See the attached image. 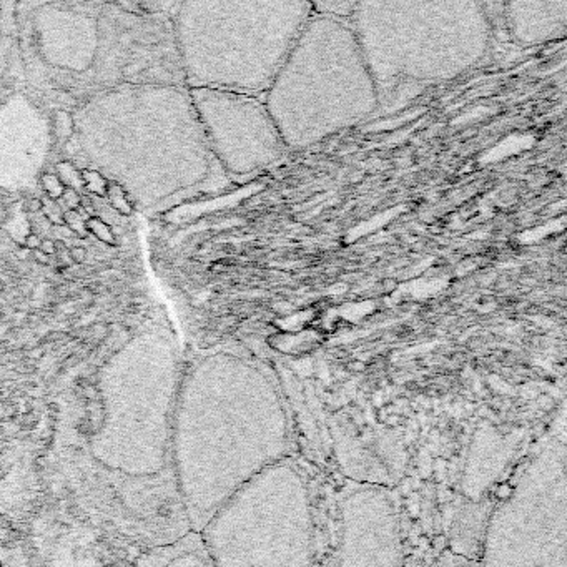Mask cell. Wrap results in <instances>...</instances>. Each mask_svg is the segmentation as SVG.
<instances>
[{"mask_svg":"<svg viewBox=\"0 0 567 567\" xmlns=\"http://www.w3.org/2000/svg\"><path fill=\"white\" fill-rule=\"evenodd\" d=\"M293 446L283 389L260 361L218 349L185 366L170 439V462L195 532Z\"/></svg>","mask_w":567,"mask_h":567,"instance_id":"1","label":"cell"},{"mask_svg":"<svg viewBox=\"0 0 567 567\" xmlns=\"http://www.w3.org/2000/svg\"><path fill=\"white\" fill-rule=\"evenodd\" d=\"M72 118L85 168L122 188L135 211L165 213L231 183L210 150L186 85L118 83L90 97Z\"/></svg>","mask_w":567,"mask_h":567,"instance_id":"2","label":"cell"},{"mask_svg":"<svg viewBox=\"0 0 567 567\" xmlns=\"http://www.w3.org/2000/svg\"><path fill=\"white\" fill-rule=\"evenodd\" d=\"M380 107L401 91L444 83L488 55L492 24L476 0H363L349 20Z\"/></svg>","mask_w":567,"mask_h":567,"instance_id":"3","label":"cell"},{"mask_svg":"<svg viewBox=\"0 0 567 567\" xmlns=\"http://www.w3.org/2000/svg\"><path fill=\"white\" fill-rule=\"evenodd\" d=\"M183 371L178 341L165 321L141 326L108 358L99 374L102 419L90 441L102 466L128 478L165 471Z\"/></svg>","mask_w":567,"mask_h":567,"instance_id":"4","label":"cell"},{"mask_svg":"<svg viewBox=\"0 0 567 567\" xmlns=\"http://www.w3.org/2000/svg\"><path fill=\"white\" fill-rule=\"evenodd\" d=\"M311 14L305 0L173 4L171 24L186 87L263 97Z\"/></svg>","mask_w":567,"mask_h":567,"instance_id":"5","label":"cell"},{"mask_svg":"<svg viewBox=\"0 0 567 567\" xmlns=\"http://www.w3.org/2000/svg\"><path fill=\"white\" fill-rule=\"evenodd\" d=\"M263 102L288 150H305L380 110V95L348 20L311 14Z\"/></svg>","mask_w":567,"mask_h":567,"instance_id":"6","label":"cell"},{"mask_svg":"<svg viewBox=\"0 0 567 567\" xmlns=\"http://www.w3.org/2000/svg\"><path fill=\"white\" fill-rule=\"evenodd\" d=\"M316 532L311 489L288 457L234 492L197 534L213 567H314Z\"/></svg>","mask_w":567,"mask_h":567,"instance_id":"7","label":"cell"},{"mask_svg":"<svg viewBox=\"0 0 567 567\" xmlns=\"http://www.w3.org/2000/svg\"><path fill=\"white\" fill-rule=\"evenodd\" d=\"M478 567H567V446L542 439L506 496L488 512Z\"/></svg>","mask_w":567,"mask_h":567,"instance_id":"8","label":"cell"},{"mask_svg":"<svg viewBox=\"0 0 567 567\" xmlns=\"http://www.w3.org/2000/svg\"><path fill=\"white\" fill-rule=\"evenodd\" d=\"M396 496L380 484L340 486L328 512V536L314 567H404Z\"/></svg>","mask_w":567,"mask_h":567,"instance_id":"9","label":"cell"},{"mask_svg":"<svg viewBox=\"0 0 567 567\" xmlns=\"http://www.w3.org/2000/svg\"><path fill=\"white\" fill-rule=\"evenodd\" d=\"M188 90L210 150L230 180L271 167L288 152L263 97L210 88Z\"/></svg>","mask_w":567,"mask_h":567,"instance_id":"10","label":"cell"},{"mask_svg":"<svg viewBox=\"0 0 567 567\" xmlns=\"http://www.w3.org/2000/svg\"><path fill=\"white\" fill-rule=\"evenodd\" d=\"M52 141L50 120L24 93L0 102V188L24 192L38 183Z\"/></svg>","mask_w":567,"mask_h":567,"instance_id":"11","label":"cell"},{"mask_svg":"<svg viewBox=\"0 0 567 567\" xmlns=\"http://www.w3.org/2000/svg\"><path fill=\"white\" fill-rule=\"evenodd\" d=\"M80 4H37L32 15L40 55L49 65L85 72L93 65L100 47L99 20Z\"/></svg>","mask_w":567,"mask_h":567,"instance_id":"12","label":"cell"},{"mask_svg":"<svg viewBox=\"0 0 567 567\" xmlns=\"http://www.w3.org/2000/svg\"><path fill=\"white\" fill-rule=\"evenodd\" d=\"M502 20L519 47H539L567 33V0H511L502 4Z\"/></svg>","mask_w":567,"mask_h":567,"instance_id":"13","label":"cell"},{"mask_svg":"<svg viewBox=\"0 0 567 567\" xmlns=\"http://www.w3.org/2000/svg\"><path fill=\"white\" fill-rule=\"evenodd\" d=\"M163 567H213L210 562L208 555H206L205 549L198 541H195L190 546L181 547L178 552H175L171 557L165 562Z\"/></svg>","mask_w":567,"mask_h":567,"instance_id":"14","label":"cell"},{"mask_svg":"<svg viewBox=\"0 0 567 567\" xmlns=\"http://www.w3.org/2000/svg\"><path fill=\"white\" fill-rule=\"evenodd\" d=\"M358 2H348V0H335V2H311L313 14L333 17L340 20H351V17L356 10Z\"/></svg>","mask_w":567,"mask_h":567,"instance_id":"15","label":"cell"},{"mask_svg":"<svg viewBox=\"0 0 567 567\" xmlns=\"http://www.w3.org/2000/svg\"><path fill=\"white\" fill-rule=\"evenodd\" d=\"M55 175L59 176L62 185L65 188H72V190L80 192L83 188L82 183V170H78L72 162H59L55 165Z\"/></svg>","mask_w":567,"mask_h":567,"instance_id":"16","label":"cell"},{"mask_svg":"<svg viewBox=\"0 0 567 567\" xmlns=\"http://www.w3.org/2000/svg\"><path fill=\"white\" fill-rule=\"evenodd\" d=\"M105 198L108 200V203L113 206V210L120 215L128 216L135 211L133 205H131L130 198H128V195L125 193L118 185H115V183H108Z\"/></svg>","mask_w":567,"mask_h":567,"instance_id":"17","label":"cell"},{"mask_svg":"<svg viewBox=\"0 0 567 567\" xmlns=\"http://www.w3.org/2000/svg\"><path fill=\"white\" fill-rule=\"evenodd\" d=\"M50 127H52V135L55 136L57 140H72L73 136V118L72 113L59 110L54 113V117L50 120Z\"/></svg>","mask_w":567,"mask_h":567,"instance_id":"18","label":"cell"},{"mask_svg":"<svg viewBox=\"0 0 567 567\" xmlns=\"http://www.w3.org/2000/svg\"><path fill=\"white\" fill-rule=\"evenodd\" d=\"M83 213H85V210L82 206H78L77 210H67L64 213V225H67L68 230L78 234V237H87L88 234L87 231L88 216Z\"/></svg>","mask_w":567,"mask_h":567,"instance_id":"19","label":"cell"},{"mask_svg":"<svg viewBox=\"0 0 567 567\" xmlns=\"http://www.w3.org/2000/svg\"><path fill=\"white\" fill-rule=\"evenodd\" d=\"M82 183H83L85 190H88L90 193L97 195V197H105L107 188H108V181L103 178L99 171H95L91 168H83L82 170Z\"/></svg>","mask_w":567,"mask_h":567,"instance_id":"20","label":"cell"},{"mask_svg":"<svg viewBox=\"0 0 567 567\" xmlns=\"http://www.w3.org/2000/svg\"><path fill=\"white\" fill-rule=\"evenodd\" d=\"M87 231L102 243H108V245L115 243V233H113L112 226L108 225L107 221H103L102 218H97V216L88 218L87 220Z\"/></svg>","mask_w":567,"mask_h":567,"instance_id":"21","label":"cell"},{"mask_svg":"<svg viewBox=\"0 0 567 567\" xmlns=\"http://www.w3.org/2000/svg\"><path fill=\"white\" fill-rule=\"evenodd\" d=\"M38 183L42 185L45 193L49 195V198L55 200V202L57 200H60L62 195H64V192H65V186L62 185V181L59 180V176H57L55 173H42Z\"/></svg>","mask_w":567,"mask_h":567,"instance_id":"22","label":"cell"},{"mask_svg":"<svg viewBox=\"0 0 567 567\" xmlns=\"http://www.w3.org/2000/svg\"><path fill=\"white\" fill-rule=\"evenodd\" d=\"M12 47H14V38L12 37H5L2 32H0V85H2L5 73H7L9 67H10V57H12Z\"/></svg>","mask_w":567,"mask_h":567,"instance_id":"23","label":"cell"},{"mask_svg":"<svg viewBox=\"0 0 567 567\" xmlns=\"http://www.w3.org/2000/svg\"><path fill=\"white\" fill-rule=\"evenodd\" d=\"M434 567H478V562L476 559H469V557H464V555H459V554H446L443 555Z\"/></svg>","mask_w":567,"mask_h":567,"instance_id":"24","label":"cell"},{"mask_svg":"<svg viewBox=\"0 0 567 567\" xmlns=\"http://www.w3.org/2000/svg\"><path fill=\"white\" fill-rule=\"evenodd\" d=\"M42 213H45V216L52 221V223H57V225H64V211L59 208V205L55 203V200H42Z\"/></svg>","mask_w":567,"mask_h":567,"instance_id":"25","label":"cell"},{"mask_svg":"<svg viewBox=\"0 0 567 567\" xmlns=\"http://www.w3.org/2000/svg\"><path fill=\"white\" fill-rule=\"evenodd\" d=\"M64 200V203L67 205L68 210H77L80 205H82V200H80V193L77 190H72V188H65L64 195H62V198Z\"/></svg>","mask_w":567,"mask_h":567,"instance_id":"26","label":"cell"},{"mask_svg":"<svg viewBox=\"0 0 567 567\" xmlns=\"http://www.w3.org/2000/svg\"><path fill=\"white\" fill-rule=\"evenodd\" d=\"M40 253H43L45 256H52L57 253V245L55 242H52V240H42L40 242V248H38Z\"/></svg>","mask_w":567,"mask_h":567,"instance_id":"27","label":"cell"},{"mask_svg":"<svg viewBox=\"0 0 567 567\" xmlns=\"http://www.w3.org/2000/svg\"><path fill=\"white\" fill-rule=\"evenodd\" d=\"M40 242H42V240H40L35 233H28L27 237H25V242L24 243H25V248L27 250L37 251L40 248Z\"/></svg>","mask_w":567,"mask_h":567,"instance_id":"28","label":"cell"},{"mask_svg":"<svg viewBox=\"0 0 567 567\" xmlns=\"http://www.w3.org/2000/svg\"><path fill=\"white\" fill-rule=\"evenodd\" d=\"M68 255H70L72 261L75 263H82L85 260V256H87V251H85L82 246H73V248L68 251Z\"/></svg>","mask_w":567,"mask_h":567,"instance_id":"29","label":"cell"},{"mask_svg":"<svg viewBox=\"0 0 567 567\" xmlns=\"http://www.w3.org/2000/svg\"><path fill=\"white\" fill-rule=\"evenodd\" d=\"M33 255H35V258H37L38 261H42V263H47V261H49V256H45L43 253H40L38 250H37V251H35V253H33Z\"/></svg>","mask_w":567,"mask_h":567,"instance_id":"30","label":"cell"}]
</instances>
